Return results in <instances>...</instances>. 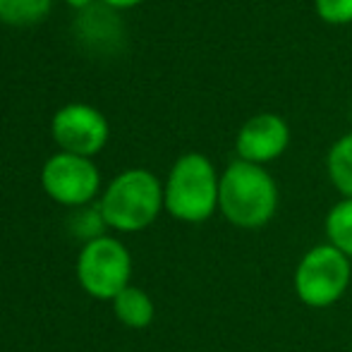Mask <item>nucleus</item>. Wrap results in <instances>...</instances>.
<instances>
[{
	"instance_id": "f257e3e1",
	"label": "nucleus",
	"mask_w": 352,
	"mask_h": 352,
	"mask_svg": "<svg viewBox=\"0 0 352 352\" xmlns=\"http://www.w3.org/2000/svg\"><path fill=\"white\" fill-rule=\"evenodd\" d=\"M218 211L230 226L259 230L274 221L278 211V185L264 166L232 161L221 175Z\"/></svg>"
},
{
	"instance_id": "f03ea898",
	"label": "nucleus",
	"mask_w": 352,
	"mask_h": 352,
	"mask_svg": "<svg viewBox=\"0 0 352 352\" xmlns=\"http://www.w3.org/2000/svg\"><path fill=\"white\" fill-rule=\"evenodd\" d=\"M221 175L204 153H185L173 163L163 185V204L175 221L204 223L218 211Z\"/></svg>"
},
{
	"instance_id": "7ed1b4c3",
	"label": "nucleus",
	"mask_w": 352,
	"mask_h": 352,
	"mask_svg": "<svg viewBox=\"0 0 352 352\" xmlns=\"http://www.w3.org/2000/svg\"><path fill=\"white\" fill-rule=\"evenodd\" d=\"M166 209L163 204V185L153 173L144 168H130L120 173L106 187L98 213L103 223L118 232H140L148 228Z\"/></svg>"
},
{
	"instance_id": "20e7f679",
	"label": "nucleus",
	"mask_w": 352,
	"mask_h": 352,
	"mask_svg": "<svg viewBox=\"0 0 352 352\" xmlns=\"http://www.w3.org/2000/svg\"><path fill=\"white\" fill-rule=\"evenodd\" d=\"M352 283V261L333 245H314L302 254L292 274L297 300L311 309L333 307L345 297Z\"/></svg>"
},
{
	"instance_id": "39448f33",
	"label": "nucleus",
	"mask_w": 352,
	"mask_h": 352,
	"mask_svg": "<svg viewBox=\"0 0 352 352\" xmlns=\"http://www.w3.org/2000/svg\"><path fill=\"white\" fill-rule=\"evenodd\" d=\"M132 278L130 250L118 237L101 235L89 240L77 256V280L94 300L113 302Z\"/></svg>"
},
{
	"instance_id": "423d86ee",
	"label": "nucleus",
	"mask_w": 352,
	"mask_h": 352,
	"mask_svg": "<svg viewBox=\"0 0 352 352\" xmlns=\"http://www.w3.org/2000/svg\"><path fill=\"white\" fill-rule=\"evenodd\" d=\"M41 185L46 195L58 204L84 206L96 197L101 175L91 158L60 151L43 163Z\"/></svg>"
},
{
	"instance_id": "0eeeda50",
	"label": "nucleus",
	"mask_w": 352,
	"mask_h": 352,
	"mask_svg": "<svg viewBox=\"0 0 352 352\" xmlns=\"http://www.w3.org/2000/svg\"><path fill=\"white\" fill-rule=\"evenodd\" d=\"M51 135L65 153L91 158L108 142V120L87 103H70L53 116Z\"/></svg>"
},
{
	"instance_id": "6e6552de",
	"label": "nucleus",
	"mask_w": 352,
	"mask_h": 352,
	"mask_svg": "<svg viewBox=\"0 0 352 352\" xmlns=\"http://www.w3.org/2000/svg\"><path fill=\"white\" fill-rule=\"evenodd\" d=\"M287 144H290L287 122L280 116H274V113H259L240 127L235 140V151L240 161L264 166V163H271L283 156Z\"/></svg>"
},
{
	"instance_id": "1a4fd4ad",
	"label": "nucleus",
	"mask_w": 352,
	"mask_h": 352,
	"mask_svg": "<svg viewBox=\"0 0 352 352\" xmlns=\"http://www.w3.org/2000/svg\"><path fill=\"white\" fill-rule=\"evenodd\" d=\"M113 311H116L118 321L127 329H146L153 321V314H156V307H153V300L137 285H127L120 295L113 300Z\"/></svg>"
},
{
	"instance_id": "9d476101",
	"label": "nucleus",
	"mask_w": 352,
	"mask_h": 352,
	"mask_svg": "<svg viewBox=\"0 0 352 352\" xmlns=\"http://www.w3.org/2000/svg\"><path fill=\"white\" fill-rule=\"evenodd\" d=\"M326 170L331 185L343 195V199H352V132L331 146L326 156Z\"/></svg>"
},
{
	"instance_id": "9b49d317",
	"label": "nucleus",
	"mask_w": 352,
	"mask_h": 352,
	"mask_svg": "<svg viewBox=\"0 0 352 352\" xmlns=\"http://www.w3.org/2000/svg\"><path fill=\"white\" fill-rule=\"evenodd\" d=\"M326 240L352 261V199H340L331 206L324 221Z\"/></svg>"
},
{
	"instance_id": "f8f14e48",
	"label": "nucleus",
	"mask_w": 352,
	"mask_h": 352,
	"mask_svg": "<svg viewBox=\"0 0 352 352\" xmlns=\"http://www.w3.org/2000/svg\"><path fill=\"white\" fill-rule=\"evenodd\" d=\"M51 12V0H0V22L29 27Z\"/></svg>"
},
{
	"instance_id": "ddd939ff",
	"label": "nucleus",
	"mask_w": 352,
	"mask_h": 352,
	"mask_svg": "<svg viewBox=\"0 0 352 352\" xmlns=\"http://www.w3.org/2000/svg\"><path fill=\"white\" fill-rule=\"evenodd\" d=\"M314 8L326 24L352 22V0H314Z\"/></svg>"
},
{
	"instance_id": "4468645a",
	"label": "nucleus",
	"mask_w": 352,
	"mask_h": 352,
	"mask_svg": "<svg viewBox=\"0 0 352 352\" xmlns=\"http://www.w3.org/2000/svg\"><path fill=\"white\" fill-rule=\"evenodd\" d=\"M144 3V0H103V5L113 10H125V8H135V5Z\"/></svg>"
},
{
	"instance_id": "2eb2a0df",
	"label": "nucleus",
	"mask_w": 352,
	"mask_h": 352,
	"mask_svg": "<svg viewBox=\"0 0 352 352\" xmlns=\"http://www.w3.org/2000/svg\"><path fill=\"white\" fill-rule=\"evenodd\" d=\"M67 5H72V8H77V10H84V8H89L91 5V0H65Z\"/></svg>"
}]
</instances>
